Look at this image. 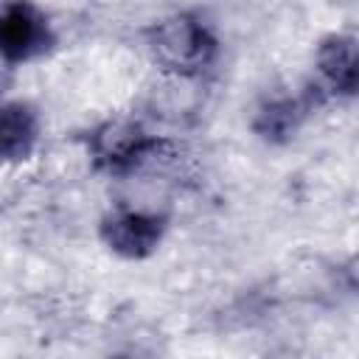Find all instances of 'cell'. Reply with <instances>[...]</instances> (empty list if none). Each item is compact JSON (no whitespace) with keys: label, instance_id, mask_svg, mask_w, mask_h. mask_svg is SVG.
I'll return each instance as SVG.
<instances>
[{"label":"cell","instance_id":"3957f363","mask_svg":"<svg viewBox=\"0 0 359 359\" xmlns=\"http://www.w3.org/2000/svg\"><path fill=\"white\" fill-rule=\"evenodd\" d=\"M50 42V31L45 17L28 3V0H8L0 14V50L3 59L25 62L36 53H42Z\"/></svg>","mask_w":359,"mask_h":359},{"label":"cell","instance_id":"ba28073f","mask_svg":"<svg viewBox=\"0 0 359 359\" xmlns=\"http://www.w3.org/2000/svg\"><path fill=\"white\" fill-rule=\"evenodd\" d=\"M342 272H345V280H348V286L359 292V255H353V258L345 264V269H342Z\"/></svg>","mask_w":359,"mask_h":359},{"label":"cell","instance_id":"52a82bcc","mask_svg":"<svg viewBox=\"0 0 359 359\" xmlns=\"http://www.w3.org/2000/svg\"><path fill=\"white\" fill-rule=\"evenodd\" d=\"M297 121H300V104L292 101V98H278V101H269V104L261 109V115H258V121H255V129H258L264 137L275 140V137L292 135L294 126H297Z\"/></svg>","mask_w":359,"mask_h":359},{"label":"cell","instance_id":"277c9868","mask_svg":"<svg viewBox=\"0 0 359 359\" xmlns=\"http://www.w3.org/2000/svg\"><path fill=\"white\" fill-rule=\"evenodd\" d=\"M101 236L109 244V250H115L118 255L143 258V255H149L160 244L163 222L157 216H151V213L118 210V213H112V216L104 219Z\"/></svg>","mask_w":359,"mask_h":359},{"label":"cell","instance_id":"5b68a950","mask_svg":"<svg viewBox=\"0 0 359 359\" xmlns=\"http://www.w3.org/2000/svg\"><path fill=\"white\" fill-rule=\"evenodd\" d=\"M317 70L331 93H359V42L342 34L325 36L317 48Z\"/></svg>","mask_w":359,"mask_h":359},{"label":"cell","instance_id":"6da1fadb","mask_svg":"<svg viewBox=\"0 0 359 359\" xmlns=\"http://www.w3.org/2000/svg\"><path fill=\"white\" fill-rule=\"evenodd\" d=\"M149 48L154 62L174 73L177 79H191L202 73L213 56H216V39L208 31L205 22H199L191 14H174L163 22L149 36Z\"/></svg>","mask_w":359,"mask_h":359},{"label":"cell","instance_id":"8992f818","mask_svg":"<svg viewBox=\"0 0 359 359\" xmlns=\"http://www.w3.org/2000/svg\"><path fill=\"white\" fill-rule=\"evenodd\" d=\"M36 143V115L22 101H8L0 115V146L8 163L25 160Z\"/></svg>","mask_w":359,"mask_h":359},{"label":"cell","instance_id":"7a4b0ae2","mask_svg":"<svg viewBox=\"0 0 359 359\" xmlns=\"http://www.w3.org/2000/svg\"><path fill=\"white\" fill-rule=\"evenodd\" d=\"M151 149H154V140L146 135V129L137 121H129V118L107 121L90 135V151L95 163L109 171L135 168Z\"/></svg>","mask_w":359,"mask_h":359}]
</instances>
